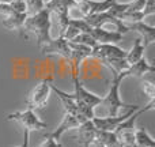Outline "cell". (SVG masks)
Here are the masks:
<instances>
[{"instance_id":"6da1fadb","label":"cell","mask_w":155,"mask_h":147,"mask_svg":"<svg viewBox=\"0 0 155 147\" xmlns=\"http://www.w3.org/2000/svg\"><path fill=\"white\" fill-rule=\"evenodd\" d=\"M51 27H52L51 10L45 5L38 12L33 14V15H27L21 32L25 35V38H27V34L34 35L37 38L38 49H41L45 44L51 42V40H52Z\"/></svg>"},{"instance_id":"7a4b0ae2","label":"cell","mask_w":155,"mask_h":147,"mask_svg":"<svg viewBox=\"0 0 155 147\" xmlns=\"http://www.w3.org/2000/svg\"><path fill=\"white\" fill-rule=\"evenodd\" d=\"M125 78H127L125 71L112 72V80H110L109 90H107L106 95L102 97V101H101V105L106 109L107 116H117L120 109H123V108H125V109H137V108H140L139 105H127L121 101L120 85Z\"/></svg>"},{"instance_id":"3957f363","label":"cell","mask_w":155,"mask_h":147,"mask_svg":"<svg viewBox=\"0 0 155 147\" xmlns=\"http://www.w3.org/2000/svg\"><path fill=\"white\" fill-rule=\"evenodd\" d=\"M72 78H74V93L71 94V97L78 102L80 115H82L86 120H93V117H95L94 109H95V106L101 105L102 97L88 91L87 89L83 86V83L80 82L78 75L72 74Z\"/></svg>"},{"instance_id":"277c9868","label":"cell","mask_w":155,"mask_h":147,"mask_svg":"<svg viewBox=\"0 0 155 147\" xmlns=\"http://www.w3.org/2000/svg\"><path fill=\"white\" fill-rule=\"evenodd\" d=\"M7 120L16 121L19 125L23 128L25 132V143L23 147H29V136L31 132L34 131H42V129L48 128V124L44 123L33 109H25L21 112H14L7 116Z\"/></svg>"},{"instance_id":"5b68a950","label":"cell","mask_w":155,"mask_h":147,"mask_svg":"<svg viewBox=\"0 0 155 147\" xmlns=\"http://www.w3.org/2000/svg\"><path fill=\"white\" fill-rule=\"evenodd\" d=\"M46 7L51 10V16H54L56 26L59 27V37H63L70 21V8H76V0H51Z\"/></svg>"},{"instance_id":"8992f818","label":"cell","mask_w":155,"mask_h":147,"mask_svg":"<svg viewBox=\"0 0 155 147\" xmlns=\"http://www.w3.org/2000/svg\"><path fill=\"white\" fill-rule=\"evenodd\" d=\"M51 83L49 80H41L40 83L33 87V90L29 93V97L26 99V104L29 109L37 110V109H44L51 95Z\"/></svg>"},{"instance_id":"52a82bcc","label":"cell","mask_w":155,"mask_h":147,"mask_svg":"<svg viewBox=\"0 0 155 147\" xmlns=\"http://www.w3.org/2000/svg\"><path fill=\"white\" fill-rule=\"evenodd\" d=\"M125 56L127 51L121 49L116 44H97L94 48H91V57L98 59L102 64L109 60L125 59Z\"/></svg>"},{"instance_id":"ba28073f","label":"cell","mask_w":155,"mask_h":147,"mask_svg":"<svg viewBox=\"0 0 155 147\" xmlns=\"http://www.w3.org/2000/svg\"><path fill=\"white\" fill-rule=\"evenodd\" d=\"M40 52L42 55H46V56H60L63 59L68 60V62L71 59V48L68 45V41L64 37L52 38L51 42L45 44L40 49Z\"/></svg>"},{"instance_id":"9c48e42d","label":"cell","mask_w":155,"mask_h":147,"mask_svg":"<svg viewBox=\"0 0 155 147\" xmlns=\"http://www.w3.org/2000/svg\"><path fill=\"white\" fill-rule=\"evenodd\" d=\"M117 0H78L76 8L83 14V16L91 14L106 12Z\"/></svg>"},{"instance_id":"30bf717a","label":"cell","mask_w":155,"mask_h":147,"mask_svg":"<svg viewBox=\"0 0 155 147\" xmlns=\"http://www.w3.org/2000/svg\"><path fill=\"white\" fill-rule=\"evenodd\" d=\"M83 33H87L98 44H117L123 40V34H120V33L109 32V30L104 29V27H91L90 25L86 26Z\"/></svg>"},{"instance_id":"8fae6325","label":"cell","mask_w":155,"mask_h":147,"mask_svg":"<svg viewBox=\"0 0 155 147\" xmlns=\"http://www.w3.org/2000/svg\"><path fill=\"white\" fill-rule=\"evenodd\" d=\"M140 109V108H139ZM137 109H131L128 113H124V115H117V116H106V117H93V123L95 125L97 129L99 131H109L113 132L124 120L129 117L134 112H136Z\"/></svg>"},{"instance_id":"7c38bea8","label":"cell","mask_w":155,"mask_h":147,"mask_svg":"<svg viewBox=\"0 0 155 147\" xmlns=\"http://www.w3.org/2000/svg\"><path fill=\"white\" fill-rule=\"evenodd\" d=\"M75 129H76L78 143H80L83 147H90L91 145H94L97 134H98V129L95 128L93 121L91 120L84 121V123H82Z\"/></svg>"},{"instance_id":"4fadbf2b","label":"cell","mask_w":155,"mask_h":147,"mask_svg":"<svg viewBox=\"0 0 155 147\" xmlns=\"http://www.w3.org/2000/svg\"><path fill=\"white\" fill-rule=\"evenodd\" d=\"M84 121H87V120H83V119L78 117V116L70 115V113H65L64 117H63V120H61V123H60V125L57 127L53 132L48 134V136L52 138V139H54V140H59L64 132H67L68 129L78 128V127H79L82 123H84Z\"/></svg>"},{"instance_id":"5bb4252c","label":"cell","mask_w":155,"mask_h":147,"mask_svg":"<svg viewBox=\"0 0 155 147\" xmlns=\"http://www.w3.org/2000/svg\"><path fill=\"white\" fill-rule=\"evenodd\" d=\"M127 26H128L129 32L134 30V32L139 33L140 38H142V41H143V45H144L146 48H147L148 45H151V44H154V41H155V27L154 26H150V25L144 23L143 21L128 23Z\"/></svg>"},{"instance_id":"9a60e30c","label":"cell","mask_w":155,"mask_h":147,"mask_svg":"<svg viewBox=\"0 0 155 147\" xmlns=\"http://www.w3.org/2000/svg\"><path fill=\"white\" fill-rule=\"evenodd\" d=\"M151 71H155L154 65H151L147 60L143 57L142 60H139L137 63L135 64H131L128 68L125 70L127 78L128 76H137V78H142L143 75H146L147 72H151Z\"/></svg>"},{"instance_id":"2e32d148","label":"cell","mask_w":155,"mask_h":147,"mask_svg":"<svg viewBox=\"0 0 155 147\" xmlns=\"http://www.w3.org/2000/svg\"><path fill=\"white\" fill-rule=\"evenodd\" d=\"M144 51H146V46L143 45V41L142 38H136L134 42V46L131 48V51L127 52V56H125V62L128 63V65L135 64L137 63L139 60H142L144 57Z\"/></svg>"},{"instance_id":"e0dca14e","label":"cell","mask_w":155,"mask_h":147,"mask_svg":"<svg viewBox=\"0 0 155 147\" xmlns=\"http://www.w3.org/2000/svg\"><path fill=\"white\" fill-rule=\"evenodd\" d=\"M94 145L97 147H120L114 132L99 131V129H98V134H97Z\"/></svg>"},{"instance_id":"ac0fdd59","label":"cell","mask_w":155,"mask_h":147,"mask_svg":"<svg viewBox=\"0 0 155 147\" xmlns=\"http://www.w3.org/2000/svg\"><path fill=\"white\" fill-rule=\"evenodd\" d=\"M26 18H27V12H18V14H12V15H7L3 19V26L8 30H19L21 32Z\"/></svg>"},{"instance_id":"d6986e66","label":"cell","mask_w":155,"mask_h":147,"mask_svg":"<svg viewBox=\"0 0 155 147\" xmlns=\"http://www.w3.org/2000/svg\"><path fill=\"white\" fill-rule=\"evenodd\" d=\"M18 12H26V3L23 0H14L11 3H0V14L4 16Z\"/></svg>"},{"instance_id":"ffe728a7","label":"cell","mask_w":155,"mask_h":147,"mask_svg":"<svg viewBox=\"0 0 155 147\" xmlns=\"http://www.w3.org/2000/svg\"><path fill=\"white\" fill-rule=\"evenodd\" d=\"M135 145L137 147H155V140L144 128L135 129Z\"/></svg>"},{"instance_id":"44dd1931","label":"cell","mask_w":155,"mask_h":147,"mask_svg":"<svg viewBox=\"0 0 155 147\" xmlns=\"http://www.w3.org/2000/svg\"><path fill=\"white\" fill-rule=\"evenodd\" d=\"M71 41H72V42H76V44L86 45V46H88V48H94V46L98 44L93 37H90L87 33H79V34H78L75 38H72Z\"/></svg>"},{"instance_id":"7402d4cb","label":"cell","mask_w":155,"mask_h":147,"mask_svg":"<svg viewBox=\"0 0 155 147\" xmlns=\"http://www.w3.org/2000/svg\"><path fill=\"white\" fill-rule=\"evenodd\" d=\"M26 3V12L27 15H33V14L41 11L45 4L42 3V0H23Z\"/></svg>"},{"instance_id":"603a6c76","label":"cell","mask_w":155,"mask_h":147,"mask_svg":"<svg viewBox=\"0 0 155 147\" xmlns=\"http://www.w3.org/2000/svg\"><path fill=\"white\" fill-rule=\"evenodd\" d=\"M154 12H155V0H146L144 8H143V14H144V16L153 15Z\"/></svg>"},{"instance_id":"cb8c5ba5","label":"cell","mask_w":155,"mask_h":147,"mask_svg":"<svg viewBox=\"0 0 155 147\" xmlns=\"http://www.w3.org/2000/svg\"><path fill=\"white\" fill-rule=\"evenodd\" d=\"M37 147H63V146L59 143V140H54L52 138H49L48 135H45V140Z\"/></svg>"},{"instance_id":"d4e9b609","label":"cell","mask_w":155,"mask_h":147,"mask_svg":"<svg viewBox=\"0 0 155 147\" xmlns=\"http://www.w3.org/2000/svg\"><path fill=\"white\" fill-rule=\"evenodd\" d=\"M120 147H137L136 145H131V146H120Z\"/></svg>"},{"instance_id":"484cf974","label":"cell","mask_w":155,"mask_h":147,"mask_svg":"<svg viewBox=\"0 0 155 147\" xmlns=\"http://www.w3.org/2000/svg\"><path fill=\"white\" fill-rule=\"evenodd\" d=\"M49 2H51V0H42V3H44V4H48Z\"/></svg>"},{"instance_id":"4316f807","label":"cell","mask_w":155,"mask_h":147,"mask_svg":"<svg viewBox=\"0 0 155 147\" xmlns=\"http://www.w3.org/2000/svg\"><path fill=\"white\" fill-rule=\"evenodd\" d=\"M19 147H23V146H19Z\"/></svg>"},{"instance_id":"83f0119b","label":"cell","mask_w":155,"mask_h":147,"mask_svg":"<svg viewBox=\"0 0 155 147\" xmlns=\"http://www.w3.org/2000/svg\"><path fill=\"white\" fill-rule=\"evenodd\" d=\"M76 2H78V0H76Z\"/></svg>"}]
</instances>
